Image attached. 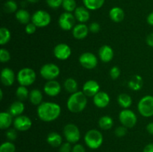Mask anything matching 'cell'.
I'll return each instance as SVG.
<instances>
[{
  "label": "cell",
  "mask_w": 153,
  "mask_h": 152,
  "mask_svg": "<svg viewBox=\"0 0 153 152\" xmlns=\"http://www.w3.org/2000/svg\"><path fill=\"white\" fill-rule=\"evenodd\" d=\"M37 116L43 122H50L56 120L60 116L61 108L57 103L46 101L37 106Z\"/></svg>",
  "instance_id": "6da1fadb"
},
{
  "label": "cell",
  "mask_w": 153,
  "mask_h": 152,
  "mask_svg": "<svg viewBox=\"0 0 153 152\" xmlns=\"http://www.w3.org/2000/svg\"><path fill=\"white\" fill-rule=\"evenodd\" d=\"M88 104L87 95L82 91H77L71 94L67 102V109L73 113L83 111Z\"/></svg>",
  "instance_id": "7a4b0ae2"
},
{
  "label": "cell",
  "mask_w": 153,
  "mask_h": 152,
  "mask_svg": "<svg viewBox=\"0 0 153 152\" xmlns=\"http://www.w3.org/2000/svg\"><path fill=\"white\" fill-rule=\"evenodd\" d=\"M85 142L89 148L98 149L103 143L102 134L98 130H90L85 135Z\"/></svg>",
  "instance_id": "3957f363"
},
{
  "label": "cell",
  "mask_w": 153,
  "mask_h": 152,
  "mask_svg": "<svg viewBox=\"0 0 153 152\" xmlns=\"http://www.w3.org/2000/svg\"><path fill=\"white\" fill-rule=\"evenodd\" d=\"M36 72L34 69L28 67L22 68L18 72L16 79L20 86H28L34 83L36 80Z\"/></svg>",
  "instance_id": "277c9868"
},
{
  "label": "cell",
  "mask_w": 153,
  "mask_h": 152,
  "mask_svg": "<svg viewBox=\"0 0 153 152\" xmlns=\"http://www.w3.org/2000/svg\"><path fill=\"white\" fill-rule=\"evenodd\" d=\"M137 110L142 116L146 118L153 116V96L147 95L140 98L137 104Z\"/></svg>",
  "instance_id": "5b68a950"
},
{
  "label": "cell",
  "mask_w": 153,
  "mask_h": 152,
  "mask_svg": "<svg viewBox=\"0 0 153 152\" xmlns=\"http://www.w3.org/2000/svg\"><path fill=\"white\" fill-rule=\"evenodd\" d=\"M64 136L67 142L71 144H76L81 138V133L79 128L75 124L69 123L64 128Z\"/></svg>",
  "instance_id": "8992f818"
},
{
  "label": "cell",
  "mask_w": 153,
  "mask_h": 152,
  "mask_svg": "<svg viewBox=\"0 0 153 152\" xmlns=\"http://www.w3.org/2000/svg\"><path fill=\"white\" fill-rule=\"evenodd\" d=\"M60 68L54 63H46L40 68V74L44 79L47 80H55L60 75Z\"/></svg>",
  "instance_id": "52a82bcc"
},
{
  "label": "cell",
  "mask_w": 153,
  "mask_h": 152,
  "mask_svg": "<svg viewBox=\"0 0 153 152\" xmlns=\"http://www.w3.org/2000/svg\"><path fill=\"white\" fill-rule=\"evenodd\" d=\"M119 120L122 125L127 128H131L137 124V118L135 113L131 110L124 109L120 113Z\"/></svg>",
  "instance_id": "ba28073f"
},
{
  "label": "cell",
  "mask_w": 153,
  "mask_h": 152,
  "mask_svg": "<svg viewBox=\"0 0 153 152\" xmlns=\"http://www.w3.org/2000/svg\"><path fill=\"white\" fill-rule=\"evenodd\" d=\"M51 16L47 11L38 10L31 16V22L38 28H43L49 25L51 22Z\"/></svg>",
  "instance_id": "9c48e42d"
},
{
  "label": "cell",
  "mask_w": 153,
  "mask_h": 152,
  "mask_svg": "<svg viewBox=\"0 0 153 152\" xmlns=\"http://www.w3.org/2000/svg\"><path fill=\"white\" fill-rule=\"evenodd\" d=\"M76 20V17L73 13L70 12H64L61 13L58 19V25L64 31H70L74 28Z\"/></svg>",
  "instance_id": "30bf717a"
},
{
  "label": "cell",
  "mask_w": 153,
  "mask_h": 152,
  "mask_svg": "<svg viewBox=\"0 0 153 152\" xmlns=\"http://www.w3.org/2000/svg\"><path fill=\"white\" fill-rule=\"evenodd\" d=\"M79 63L84 68L87 69H93L97 66L98 60L94 54L87 52L80 55Z\"/></svg>",
  "instance_id": "8fae6325"
},
{
  "label": "cell",
  "mask_w": 153,
  "mask_h": 152,
  "mask_svg": "<svg viewBox=\"0 0 153 152\" xmlns=\"http://www.w3.org/2000/svg\"><path fill=\"white\" fill-rule=\"evenodd\" d=\"M13 127L18 131H27L31 128L32 122L28 116L20 115L15 117L13 120Z\"/></svg>",
  "instance_id": "7c38bea8"
},
{
  "label": "cell",
  "mask_w": 153,
  "mask_h": 152,
  "mask_svg": "<svg viewBox=\"0 0 153 152\" xmlns=\"http://www.w3.org/2000/svg\"><path fill=\"white\" fill-rule=\"evenodd\" d=\"M54 55L60 61H66L72 54L71 48L66 43H59L54 48Z\"/></svg>",
  "instance_id": "4fadbf2b"
},
{
  "label": "cell",
  "mask_w": 153,
  "mask_h": 152,
  "mask_svg": "<svg viewBox=\"0 0 153 152\" xmlns=\"http://www.w3.org/2000/svg\"><path fill=\"white\" fill-rule=\"evenodd\" d=\"M43 91L47 95L51 97H55L60 94L61 91V86L59 82L55 80H48L44 85Z\"/></svg>",
  "instance_id": "5bb4252c"
},
{
  "label": "cell",
  "mask_w": 153,
  "mask_h": 152,
  "mask_svg": "<svg viewBox=\"0 0 153 152\" xmlns=\"http://www.w3.org/2000/svg\"><path fill=\"white\" fill-rule=\"evenodd\" d=\"M100 86L98 82L94 80H89L84 83L82 92L87 95V97H94L100 92Z\"/></svg>",
  "instance_id": "9a60e30c"
},
{
  "label": "cell",
  "mask_w": 153,
  "mask_h": 152,
  "mask_svg": "<svg viewBox=\"0 0 153 152\" xmlns=\"http://www.w3.org/2000/svg\"><path fill=\"white\" fill-rule=\"evenodd\" d=\"M93 101L96 107L99 108H105L109 104L111 101L110 96L108 94L103 91H100L93 97Z\"/></svg>",
  "instance_id": "2e32d148"
},
{
  "label": "cell",
  "mask_w": 153,
  "mask_h": 152,
  "mask_svg": "<svg viewBox=\"0 0 153 152\" xmlns=\"http://www.w3.org/2000/svg\"><path fill=\"white\" fill-rule=\"evenodd\" d=\"M1 82L4 86H10L13 83L15 80V75L13 70L8 67L2 69L0 75Z\"/></svg>",
  "instance_id": "e0dca14e"
},
{
  "label": "cell",
  "mask_w": 153,
  "mask_h": 152,
  "mask_svg": "<svg viewBox=\"0 0 153 152\" xmlns=\"http://www.w3.org/2000/svg\"><path fill=\"white\" fill-rule=\"evenodd\" d=\"M114 50L108 45H104L99 50V56L100 60L104 63H108L114 58Z\"/></svg>",
  "instance_id": "ac0fdd59"
},
{
  "label": "cell",
  "mask_w": 153,
  "mask_h": 152,
  "mask_svg": "<svg viewBox=\"0 0 153 152\" xmlns=\"http://www.w3.org/2000/svg\"><path fill=\"white\" fill-rule=\"evenodd\" d=\"M89 31V27L85 23H79L73 28V35L77 40H83L88 35Z\"/></svg>",
  "instance_id": "d6986e66"
},
{
  "label": "cell",
  "mask_w": 153,
  "mask_h": 152,
  "mask_svg": "<svg viewBox=\"0 0 153 152\" xmlns=\"http://www.w3.org/2000/svg\"><path fill=\"white\" fill-rule=\"evenodd\" d=\"M74 16L76 20L80 23H85V22H88L91 17L89 10L83 6L76 7L74 11Z\"/></svg>",
  "instance_id": "ffe728a7"
},
{
  "label": "cell",
  "mask_w": 153,
  "mask_h": 152,
  "mask_svg": "<svg viewBox=\"0 0 153 152\" xmlns=\"http://www.w3.org/2000/svg\"><path fill=\"white\" fill-rule=\"evenodd\" d=\"M109 16L114 22H120L125 18V13L121 7H114L109 11Z\"/></svg>",
  "instance_id": "44dd1931"
},
{
  "label": "cell",
  "mask_w": 153,
  "mask_h": 152,
  "mask_svg": "<svg viewBox=\"0 0 153 152\" xmlns=\"http://www.w3.org/2000/svg\"><path fill=\"white\" fill-rule=\"evenodd\" d=\"M13 122V116L9 112H1L0 113V128L1 130L8 129Z\"/></svg>",
  "instance_id": "7402d4cb"
},
{
  "label": "cell",
  "mask_w": 153,
  "mask_h": 152,
  "mask_svg": "<svg viewBox=\"0 0 153 152\" xmlns=\"http://www.w3.org/2000/svg\"><path fill=\"white\" fill-rule=\"evenodd\" d=\"M25 110V105L21 101H16L12 103L9 107V113L13 116H19L22 114Z\"/></svg>",
  "instance_id": "603a6c76"
},
{
  "label": "cell",
  "mask_w": 153,
  "mask_h": 152,
  "mask_svg": "<svg viewBox=\"0 0 153 152\" xmlns=\"http://www.w3.org/2000/svg\"><path fill=\"white\" fill-rule=\"evenodd\" d=\"M128 86L129 89H131L133 91L140 90L143 86V77L138 75L132 76V77L128 81Z\"/></svg>",
  "instance_id": "cb8c5ba5"
},
{
  "label": "cell",
  "mask_w": 153,
  "mask_h": 152,
  "mask_svg": "<svg viewBox=\"0 0 153 152\" xmlns=\"http://www.w3.org/2000/svg\"><path fill=\"white\" fill-rule=\"evenodd\" d=\"M46 141L48 144L50 145L52 147L58 148L60 147L62 144V137L58 133L52 132L48 134Z\"/></svg>",
  "instance_id": "d4e9b609"
},
{
  "label": "cell",
  "mask_w": 153,
  "mask_h": 152,
  "mask_svg": "<svg viewBox=\"0 0 153 152\" xmlns=\"http://www.w3.org/2000/svg\"><path fill=\"white\" fill-rule=\"evenodd\" d=\"M15 17L21 24L27 25L31 20V16L29 12L25 9H19L15 13Z\"/></svg>",
  "instance_id": "484cf974"
},
{
  "label": "cell",
  "mask_w": 153,
  "mask_h": 152,
  "mask_svg": "<svg viewBox=\"0 0 153 152\" xmlns=\"http://www.w3.org/2000/svg\"><path fill=\"white\" fill-rule=\"evenodd\" d=\"M29 101L34 105H40L43 102V94L38 89H34L29 93Z\"/></svg>",
  "instance_id": "4316f807"
},
{
  "label": "cell",
  "mask_w": 153,
  "mask_h": 152,
  "mask_svg": "<svg viewBox=\"0 0 153 152\" xmlns=\"http://www.w3.org/2000/svg\"><path fill=\"white\" fill-rule=\"evenodd\" d=\"M84 5L89 10H96L101 8L105 0H82Z\"/></svg>",
  "instance_id": "83f0119b"
},
{
  "label": "cell",
  "mask_w": 153,
  "mask_h": 152,
  "mask_svg": "<svg viewBox=\"0 0 153 152\" xmlns=\"http://www.w3.org/2000/svg\"><path fill=\"white\" fill-rule=\"evenodd\" d=\"M117 102L123 108L128 109L132 104V98L126 93H121L117 97Z\"/></svg>",
  "instance_id": "f1b7e54d"
},
{
  "label": "cell",
  "mask_w": 153,
  "mask_h": 152,
  "mask_svg": "<svg viewBox=\"0 0 153 152\" xmlns=\"http://www.w3.org/2000/svg\"><path fill=\"white\" fill-rule=\"evenodd\" d=\"M114 125V120L111 116H103L99 120V126L102 130L108 131L111 129Z\"/></svg>",
  "instance_id": "f546056e"
},
{
  "label": "cell",
  "mask_w": 153,
  "mask_h": 152,
  "mask_svg": "<svg viewBox=\"0 0 153 152\" xmlns=\"http://www.w3.org/2000/svg\"><path fill=\"white\" fill-rule=\"evenodd\" d=\"M64 86L66 90L71 94L78 91L77 81L74 78H72V77H69V78L66 79L65 81H64Z\"/></svg>",
  "instance_id": "4dcf8cb0"
},
{
  "label": "cell",
  "mask_w": 153,
  "mask_h": 152,
  "mask_svg": "<svg viewBox=\"0 0 153 152\" xmlns=\"http://www.w3.org/2000/svg\"><path fill=\"white\" fill-rule=\"evenodd\" d=\"M29 93L27 86H19L16 90V96L19 99V101H25L27 98H29Z\"/></svg>",
  "instance_id": "1f68e13d"
},
{
  "label": "cell",
  "mask_w": 153,
  "mask_h": 152,
  "mask_svg": "<svg viewBox=\"0 0 153 152\" xmlns=\"http://www.w3.org/2000/svg\"><path fill=\"white\" fill-rule=\"evenodd\" d=\"M10 32L7 28H0V44L4 45L9 42L10 40Z\"/></svg>",
  "instance_id": "d6a6232c"
},
{
  "label": "cell",
  "mask_w": 153,
  "mask_h": 152,
  "mask_svg": "<svg viewBox=\"0 0 153 152\" xmlns=\"http://www.w3.org/2000/svg\"><path fill=\"white\" fill-rule=\"evenodd\" d=\"M3 8H4V10L6 13H16L17 11L18 6L16 1H13V0H7L4 4Z\"/></svg>",
  "instance_id": "836d02e7"
},
{
  "label": "cell",
  "mask_w": 153,
  "mask_h": 152,
  "mask_svg": "<svg viewBox=\"0 0 153 152\" xmlns=\"http://www.w3.org/2000/svg\"><path fill=\"white\" fill-rule=\"evenodd\" d=\"M61 6L65 12H70V13L75 11L77 7L76 0H64Z\"/></svg>",
  "instance_id": "e575fe53"
},
{
  "label": "cell",
  "mask_w": 153,
  "mask_h": 152,
  "mask_svg": "<svg viewBox=\"0 0 153 152\" xmlns=\"http://www.w3.org/2000/svg\"><path fill=\"white\" fill-rule=\"evenodd\" d=\"M16 147L11 142H4L0 145V152H15Z\"/></svg>",
  "instance_id": "d590c367"
},
{
  "label": "cell",
  "mask_w": 153,
  "mask_h": 152,
  "mask_svg": "<svg viewBox=\"0 0 153 152\" xmlns=\"http://www.w3.org/2000/svg\"><path fill=\"white\" fill-rule=\"evenodd\" d=\"M10 59V55L8 51L5 49H1L0 50V61L1 63H6Z\"/></svg>",
  "instance_id": "8d00e7d4"
},
{
  "label": "cell",
  "mask_w": 153,
  "mask_h": 152,
  "mask_svg": "<svg viewBox=\"0 0 153 152\" xmlns=\"http://www.w3.org/2000/svg\"><path fill=\"white\" fill-rule=\"evenodd\" d=\"M63 1L64 0H46L48 6L52 9H57L62 5Z\"/></svg>",
  "instance_id": "74e56055"
},
{
  "label": "cell",
  "mask_w": 153,
  "mask_h": 152,
  "mask_svg": "<svg viewBox=\"0 0 153 152\" xmlns=\"http://www.w3.org/2000/svg\"><path fill=\"white\" fill-rule=\"evenodd\" d=\"M114 133L115 135L117 137H123L124 136L126 135L127 134V128H126L123 125L117 127V128L115 129Z\"/></svg>",
  "instance_id": "f35d334b"
},
{
  "label": "cell",
  "mask_w": 153,
  "mask_h": 152,
  "mask_svg": "<svg viewBox=\"0 0 153 152\" xmlns=\"http://www.w3.org/2000/svg\"><path fill=\"white\" fill-rule=\"evenodd\" d=\"M120 75V69L117 66H113L110 70V76L112 79L116 80Z\"/></svg>",
  "instance_id": "ab89813d"
},
{
  "label": "cell",
  "mask_w": 153,
  "mask_h": 152,
  "mask_svg": "<svg viewBox=\"0 0 153 152\" xmlns=\"http://www.w3.org/2000/svg\"><path fill=\"white\" fill-rule=\"evenodd\" d=\"M73 147L71 145V143L69 142H66L61 144L59 147V152H72Z\"/></svg>",
  "instance_id": "60d3db41"
},
{
  "label": "cell",
  "mask_w": 153,
  "mask_h": 152,
  "mask_svg": "<svg viewBox=\"0 0 153 152\" xmlns=\"http://www.w3.org/2000/svg\"><path fill=\"white\" fill-rule=\"evenodd\" d=\"M6 137L10 141H13L17 137V132L16 130L15 129H8L6 132Z\"/></svg>",
  "instance_id": "b9f144b4"
},
{
  "label": "cell",
  "mask_w": 153,
  "mask_h": 152,
  "mask_svg": "<svg viewBox=\"0 0 153 152\" xmlns=\"http://www.w3.org/2000/svg\"><path fill=\"white\" fill-rule=\"evenodd\" d=\"M37 27L33 22H29L25 26V32L28 34H33L37 30Z\"/></svg>",
  "instance_id": "7bdbcfd3"
},
{
  "label": "cell",
  "mask_w": 153,
  "mask_h": 152,
  "mask_svg": "<svg viewBox=\"0 0 153 152\" xmlns=\"http://www.w3.org/2000/svg\"><path fill=\"white\" fill-rule=\"evenodd\" d=\"M89 30L92 33H97L100 31V25L98 22H94L90 25L89 26Z\"/></svg>",
  "instance_id": "ee69618b"
},
{
  "label": "cell",
  "mask_w": 153,
  "mask_h": 152,
  "mask_svg": "<svg viewBox=\"0 0 153 152\" xmlns=\"http://www.w3.org/2000/svg\"><path fill=\"white\" fill-rule=\"evenodd\" d=\"M72 152H85V148L82 144L76 143L72 149Z\"/></svg>",
  "instance_id": "f6af8a7d"
},
{
  "label": "cell",
  "mask_w": 153,
  "mask_h": 152,
  "mask_svg": "<svg viewBox=\"0 0 153 152\" xmlns=\"http://www.w3.org/2000/svg\"><path fill=\"white\" fill-rule=\"evenodd\" d=\"M146 42V43H147L148 46L153 48V33H151V34H149V35L147 36Z\"/></svg>",
  "instance_id": "bcb514c9"
},
{
  "label": "cell",
  "mask_w": 153,
  "mask_h": 152,
  "mask_svg": "<svg viewBox=\"0 0 153 152\" xmlns=\"http://www.w3.org/2000/svg\"><path fill=\"white\" fill-rule=\"evenodd\" d=\"M143 152H153V143L146 145L143 148Z\"/></svg>",
  "instance_id": "7dc6e473"
},
{
  "label": "cell",
  "mask_w": 153,
  "mask_h": 152,
  "mask_svg": "<svg viewBox=\"0 0 153 152\" xmlns=\"http://www.w3.org/2000/svg\"><path fill=\"white\" fill-rule=\"evenodd\" d=\"M146 131L149 134L153 136V122H149L147 125H146Z\"/></svg>",
  "instance_id": "c3c4849f"
},
{
  "label": "cell",
  "mask_w": 153,
  "mask_h": 152,
  "mask_svg": "<svg viewBox=\"0 0 153 152\" xmlns=\"http://www.w3.org/2000/svg\"><path fill=\"white\" fill-rule=\"evenodd\" d=\"M146 21L149 25L153 26V11L151 12L149 15H148L147 18H146Z\"/></svg>",
  "instance_id": "681fc988"
},
{
  "label": "cell",
  "mask_w": 153,
  "mask_h": 152,
  "mask_svg": "<svg viewBox=\"0 0 153 152\" xmlns=\"http://www.w3.org/2000/svg\"><path fill=\"white\" fill-rule=\"evenodd\" d=\"M26 1H28V2H30V3H37V2H38L40 0H26Z\"/></svg>",
  "instance_id": "f907efd6"
},
{
  "label": "cell",
  "mask_w": 153,
  "mask_h": 152,
  "mask_svg": "<svg viewBox=\"0 0 153 152\" xmlns=\"http://www.w3.org/2000/svg\"><path fill=\"white\" fill-rule=\"evenodd\" d=\"M3 98V91L2 89H0V100H2Z\"/></svg>",
  "instance_id": "816d5d0a"
}]
</instances>
